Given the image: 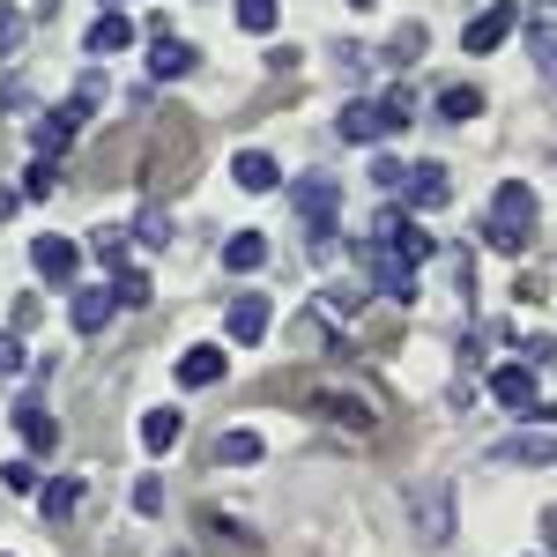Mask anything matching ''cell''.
Instances as JSON below:
<instances>
[{"instance_id": "obj_11", "label": "cell", "mask_w": 557, "mask_h": 557, "mask_svg": "<svg viewBox=\"0 0 557 557\" xmlns=\"http://www.w3.org/2000/svg\"><path fill=\"white\" fill-rule=\"evenodd\" d=\"M231 178H238L246 194H275V186H283V172H275V157H268V149H238Z\"/></svg>"}, {"instance_id": "obj_35", "label": "cell", "mask_w": 557, "mask_h": 557, "mask_svg": "<svg viewBox=\"0 0 557 557\" xmlns=\"http://www.w3.org/2000/svg\"><path fill=\"white\" fill-rule=\"evenodd\" d=\"M30 364V349H23V335H0V372H23Z\"/></svg>"}, {"instance_id": "obj_7", "label": "cell", "mask_w": 557, "mask_h": 557, "mask_svg": "<svg viewBox=\"0 0 557 557\" xmlns=\"http://www.w3.org/2000/svg\"><path fill=\"white\" fill-rule=\"evenodd\" d=\"M75 260H83V246L60 238V231H45L38 246H30V268H38L45 283H75Z\"/></svg>"}, {"instance_id": "obj_18", "label": "cell", "mask_w": 557, "mask_h": 557, "mask_svg": "<svg viewBox=\"0 0 557 557\" xmlns=\"http://www.w3.org/2000/svg\"><path fill=\"white\" fill-rule=\"evenodd\" d=\"M528 52H535V67H543V83L557 89V23H550V15H535V23H528Z\"/></svg>"}, {"instance_id": "obj_19", "label": "cell", "mask_w": 557, "mask_h": 557, "mask_svg": "<svg viewBox=\"0 0 557 557\" xmlns=\"http://www.w3.org/2000/svg\"><path fill=\"white\" fill-rule=\"evenodd\" d=\"M178 409H149V417H141V446H149V454H172L178 446Z\"/></svg>"}, {"instance_id": "obj_21", "label": "cell", "mask_w": 557, "mask_h": 557, "mask_svg": "<svg viewBox=\"0 0 557 557\" xmlns=\"http://www.w3.org/2000/svg\"><path fill=\"white\" fill-rule=\"evenodd\" d=\"M157 298V283H149V275H141V268H112V305H149Z\"/></svg>"}, {"instance_id": "obj_13", "label": "cell", "mask_w": 557, "mask_h": 557, "mask_svg": "<svg viewBox=\"0 0 557 557\" xmlns=\"http://www.w3.org/2000/svg\"><path fill=\"white\" fill-rule=\"evenodd\" d=\"M491 401H506V409H535V372H528V364L491 372Z\"/></svg>"}, {"instance_id": "obj_5", "label": "cell", "mask_w": 557, "mask_h": 557, "mask_svg": "<svg viewBox=\"0 0 557 557\" xmlns=\"http://www.w3.org/2000/svg\"><path fill=\"white\" fill-rule=\"evenodd\" d=\"M290 201H298L305 223H327V215L343 209V178H327V172H305L298 186H290Z\"/></svg>"}, {"instance_id": "obj_33", "label": "cell", "mask_w": 557, "mask_h": 557, "mask_svg": "<svg viewBox=\"0 0 557 557\" xmlns=\"http://www.w3.org/2000/svg\"><path fill=\"white\" fill-rule=\"evenodd\" d=\"M52 186H60V172H52V164H30V172H23V194H30V201H45V194H52Z\"/></svg>"}, {"instance_id": "obj_8", "label": "cell", "mask_w": 557, "mask_h": 557, "mask_svg": "<svg viewBox=\"0 0 557 557\" xmlns=\"http://www.w3.org/2000/svg\"><path fill=\"white\" fill-rule=\"evenodd\" d=\"M491 461H506V469H557V438L528 431V438H506V446H491Z\"/></svg>"}, {"instance_id": "obj_23", "label": "cell", "mask_w": 557, "mask_h": 557, "mask_svg": "<svg viewBox=\"0 0 557 557\" xmlns=\"http://www.w3.org/2000/svg\"><path fill=\"white\" fill-rule=\"evenodd\" d=\"M320 409H327L335 424H349V431L372 424V401H357V394H320Z\"/></svg>"}, {"instance_id": "obj_1", "label": "cell", "mask_w": 557, "mask_h": 557, "mask_svg": "<svg viewBox=\"0 0 557 557\" xmlns=\"http://www.w3.org/2000/svg\"><path fill=\"white\" fill-rule=\"evenodd\" d=\"M483 246H491V253H528V246H535V186L506 178V186L491 194V209H483Z\"/></svg>"}, {"instance_id": "obj_24", "label": "cell", "mask_w": 557, "mask_h": 557, "mask_svg": "<svg viewBox=\"0 0 557 557\" xmlns=\"http://www.w3.org/2000/svg\"><path fill=\"white\" fill-rule=\"evenodd\" d=\"M75 506H83V483H75V475H60V483H45V513H52V520H67Z\"/></svg>"}, {"instance_id": "obj_16", "label": "cell", "mask_w": 557, "mask_h": 557, "mask_svg": "<svg viewBox=\"0 0 557 557\" xmlns=\"http://www.w3.org/2000/svg\"><path fill=\"white\" fill-rule=\"evenodd\" d=\"M112 312H120V305H112V290H97V283H75V327H83V335H97Z\"/></svg>"}, {"instance_id": "obj_4", "label": "cell", "mask_w": 557, "mask_h": 557, "mask_svg": "<svg viewBox=\"0 0 557 557\" xmlns=\"http://www.w3.org/2000/svg\"><path fill=\"white\" fill-rule=\"evenodd\" d=\"M513 23H520V8H513V0H491V8L475 15L469 30H461V52H475V60H483V52H498V45L513 38Z\"/></svg>"}, {"instance_id": "obj_12", "label": "cell", "mask_w": 557, "mask_h": 557, "mask_svg": "<svg viewBox=\"0 0 557 557\" xmlns=\"http://www.w3.org/2000/svg\"><path fill=\"white\" fill-rule=\"evenodd\" d=\"M172 372H178V386H215V380H223V349H215V343H194Z\"/></svg>"}, {"instance_id": "obj_41", "label": "cell", "mask_w": 557, "mask_h": 557, "mask_svg": "<svg viewBox=\"0 0 557 557\" xmlns=\"http://www.w3.org/2000/svg\"><path fill=\"white\" fill-rule=\"evenodd\" d=\"M104 8H120V0H104Z\"/></svg>"}, {"instance_id": "obj_38", "label": "cell", "mask_w": 557, "mask_h": 557, "mask_svg": "<svg viewBox=\"0 0 557 557\" xmlns=\"http://www.w3.org/2000/svg\"><path fill=\"white\" fill-rule=\"evenodd\" d=\"M357 305H364V290H349V283H335V290H327V312H357Z\"/></svg>"}, {"instance_id": "obj_6", "label": "cell", "mask_w": 557, "mask_h": 557, "mask_svg": "<svg viewBox=\"0 0 557 557\" xmlns=\"http://www.w3.org/2000/svg\"><path fill=\"white\" fill-rule=\"evenodd\" d=\"M401 194H409V209L431 215L454 201V178H446V164H417V172H401Z\"/></svg>"}, {"instance_id": "obj_37", "label": "cell", "mask_w": 557, "mask_h": 557, "mask_svg": "<svg viewBox=\"0 0 557 557\" xmlns=\"http://www.w3.org/2000/svg\"><path fill=\"white\" fill-rule=\"evenodd\" d=\"M320 343H327V320H312V312H305V320H298V349H320Z\"/></svg>"}, {"instance_id": "obj_26", "label": "cell", "mask_w": 557, "mask_h": 557, "mask_svg": "<svg viewBox=\"0 0 557 557\" xmlns=\"http://www.w3.org/2000/svg\"><path fill=\"white\" fill-rule=\"evenodd\" d=\"M15 424H23V438H30V446H52V409L23 401V409H15Z\"/></svg>"}, {"instance_id": "obj_3", "label": "cell", "mask_w": 557, "mask_h": 557, "mask_svg": "<svg viewBox=\"0 0 557 557\" xmlns=\"http://www.w3.org/2000/svg\"><path fill=\"white\" fill-rule=\"evenodd\" d=\"M357 260H364V275H372V283H380V290H386L394 305H409V298H417V268H409V260H394V253L380 246V238H364V246H357Z\"/></svg>"}, {"instance_id": "obj_36", "label": "cell", "mask_w": 557, "mask_h": 557, "mask_svg": "<svg viewBox=\"0 0 557 557\" xmlns=\"http://www.w3.org/2000/svg\"><path fill=\"white\" fill-rule=\"evenodd\" d=\"M15 45H23V15L0 0V52H15Z\"/></svg>"}, {"instance_id": "obj_2", "label": "cell", "mask_w": 557, "mask_h": 557, "mask_svg": "<svg viewBox=\"0 0 557 557\" xmlns=\"http://www.w3.org/2000/svg\"><path fill=\"white\" fill-rule=\"evenodd\" d=\"M409 127V89H386V97H349L343 104V141H357V149H372V141H386V134Z\"/></svg>"}, {"instance_id": "obj_10", "label": "cell", "mask_w": 557, "mask_h": 557, "mask_svg": "<svg viewBox=\"0 0 557 557\" xmlns=\"http://www.w3.org/2000/svg\"><path fill=\"white\" fill-rule=\"evenodd\" d=\"M268 320H275V312H268V298H231V320H223V327H231V343H260V335H268Z\"/></svg>"}, {"instance_id": "obj_30", "label": "cell", "mask_w": 557, "mask_h": 557, "mask_svg": "<svg viewBox=\"0 0 557 557\" xmlns=\"http://www.w3.org/2000/svg\"><path fill=\"white\" fill-rule=\"evenodd\" d=\"M335 238H343V231H335V215H327V223H305V253H312V260L335 253Z\"/></svg>"}, {"instance_id": "obj_31", "label": "cell", "mask_w": 557, "mask_h": 557, "mask_svg": "<svg viewBox=\"0 0 557 557\" xmlns=\"http://www.w3.org/2000/svg\"><path fill=\"white\" fill-rule=\"evenodd\" d=\"M97 97H104V75H83V83H75V97H67V112H75V120H89V112H97Z\"/></svg>"}, {"instance_id": "obj_14", "label": "cell", "mask_w": 557, "mask_h": 557, "mask_svg": "<svg viewBox=\"0 0 557 557\" xmlns=\"http://www.w3.org/2000/svg\"><path fill=\"white\" fill-rule=\"evenodd\" d=\"M409 506H417V528H424V543H446V535H454V506H446V491H417Z\"/></svg>"}, {"instance_id": "obj_29", "label": "cell", "mask_w": 557, "mask_h": 557, "mask_svg": "<svg viewBox=\"0 0 557 557\" xmlns=\"http://www.w3.org/2000/svg\"><path fill=\"white\" fill-rule=\"evenodd\" d=\"M223 461H260V431H223Z\"/></svg>"}, {"instance_id": "obj_40", "label": "cell", "mask_w": 557, "mask_h": 557, "mask_svg": "<svg viewBox=\"0 0 557 557\" xmlns=\"http://www.w3.org/2000/svg\"><path fill=\"white\" fill-rule=\"evenodd\" d=\"M349 8H372V0H349Z\"/></svg>"}, {"instance_id": "obj_17", "label": "cell", "mask_w": 557, "mask_h": 557, "mask_svg": "<svg viewBox=\"0 0 557 557\" xmlns=\"http://www.w3.org/2000/svg\"><path fill=\"white\" fill-rule=\"evenodd\" d=\"M260 260H268V238H260V231H238V238H223V268H231V275H253Z\"/></svg>"}, {"instance_id": "obj_27", "label": "cell", "mask_w": 557, "mask_h": 557, "mask_svg": "<svg viewBox=\"0 0 557 557\" xmlns=\"http://www.w3.org/2000/svg\"><path fill=\"white\" fill-rule=\"evenodd\" d=\"M134 238H141V246H172V215L141 209V215H134Z\"/></svg>"}, {"instance_id": "obj_28", "label": "cell", "mask_w": 557, "mask_h": 557, "mask_svg": "<svg viewBox=\"0 0 557 557\" xmlns=\"http://www.w3.org/2000/svg\"><path fill=\"white\" fill-rule=\"evenodd\" d=\"M89 253L104 268H127V231H89Z\"/></svg>"}, {"instance_id": "obj_15", "label": "cell", "mask_w": 557, "mask_h": 557, "mask_svg": "<svg viewBox=\"0 0 557 557\" xmlns=\"http://www.w3.org/2000/svg\"><path fill=\"white\" fill-rule=\"evenodd\" d=\"M89 52H97V60H104V52H127V45H134V23H127V15H120V8H112V15H97V23H89Z\"/></svg>"}, {"instance_id": "obj_22", "label": "cell", "mask_w": 557, "mask_h": 557, "mask_svg": "<svg viewBox=\"0 0 557 557\" xmlns=\"http://www.w3.org/2000/svg\"><path fill=\"white\" fill-rule=\"evenodd\" d=\"M231 15H238V30H246V38H268V30L283 23V8H275V0H238Z\"/></svg>"}, {"instance_id": "obj_32", "label": "cell", "mask_w": 557, "mask_h": 557, "mask_svg": "<svg viewBox=\"0 0 557 557\" xmlns=\"http://www.w3.org/2000/svg\"><path fill=\"white\" fill-rule=\"evenodd\" d=\"M0 483H8L15 498H30V491H38V461H8V469H0Z\"/></svg>"}, {"instance_id": "obj_20", "label": "cell", "mask_w": 557, "mask_h": 557, "mask_svg": "<svg viewBox=\"0 0 557 557\" xmlns=\"http://www.w3.org/2000/svg\"><path fill=\"white\" fill-rule=\"evenodd\" d=\"M75 127H83L75 112H52V120H38V157H45V164H52V157L75 141Z\"/></svg>"}, {"instance_id": "obj_39", "label": "cell", "mask_w": 557, "mask_h": 557, "mask_svg": "<svg viewBox=\"0 0 557 557\" xmlns=\"http://www.w3.org/2000/svg\"><path fill=\"white\" fill-rule=\"evenodd\" d=\"M543 535H550V543H557V506H550V520H543Z\"/></svg>"}, {"instance_id": "obj_34", "label": "cell", "mask_w": 557, "mask_h": 557, "mask_svg": "<svg viewBox=\"0 0 557 557\" xmlns=\"http://www.w3.org/2000/svg\"><path fill=\"white\" fill-rule=\"evenodd\" d=\"M157 506H164V483L141 475V483H134V513H157Z\"/></svg>"}, {"instance_id": "obj_25", "label": "cell", "mask_w": 557, "mask_h": 557, "mask_svg": "<svg viewBox=\"0 0 557 557\" xmlns=\"http://www.w3.org/2000/svg\"><path fill=\"white\" fill-rule=\"evenodd\" d=\"M475 112H483V97H475V89H446V97H438V120H454V127H469Z\"/></svg>"}, {"instance_id": "obj_9", "label": "cell", "mask_w": 557, "mask_h": 557, "mask_svg": "<svg viewBox=\"0 0 557 557\" xmlns=\"http://www.w3.org/2000/svg\"><path fill=\"white\" fill-rule=\"evenodd\" d=\"M194 60H201V52H194L186 38H157V45H149V75H157V83H178V75H194Z\"/></svg>"}]
</instances>
